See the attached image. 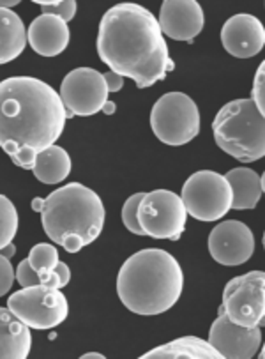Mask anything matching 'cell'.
Instances as JSON below:
<instances>
[{
    "instance_id": "cell-1",
    "label": "cell",
    "mask_w": 265,
    "mask_h": 359,
    "mask_svg": "<svg viewBox=\"0 0 265 359\" xmlns=\"http://www.w3.org/2000/svg\"><path fill=\"white\" fill-rule=\"evenodd\" d=\"M66 126L57 90L34 76L0 82V147L16 167L32 170L36 156L55 144Z\"/></svg>"
},
{
    "instance_id": "cell-2",
    "label": "cell",
    "mask_w": 265,
    "mask_h": 359,
    "mask_svg": "<svg viewBox=\"0 0 265 359\" xmlns=\"http://www.w3.org/2000/svg\"><path fill=\"white\" fill-rule=\"evenodd\" d=\"M97 55L122 78H131L138 89L165 80L175 62L156 16L132 2L114 6L103 15L97 32Z\"/></svg>"
},
{
    "instance_id": "cell-3",
    "label": "cell",
    "mask_w": 265,
    "mask_h": 359,
    "mask_svg": "<svg viewBox=\"0 0 265 359\" xmlns=\"http://www.w3.org/2000/svg\"><path fill=\"white\" fill-rule=\"evenodd\" d=\"M184 290V271L173 255L159 248L137 252L122 264L117 294L125 308L138 315L168 311Z\"/></svg>"
},
{
    "instance_id": "cell-4",
    "label": "cell",
    "mask_w": 265,
    "mask_h": 359,
    "mask_svg": "<svg viewBox=\"0 0 265 359\" xmlns=\"http://www.w3.org/2000/svg\"><path fill=\"white\" fill-rule=\"evenodd\" d=\"M103 201L94 189L69 182L44 198L41 223L44 233L67 253L93 245L104 226Z\"/></svg>"
},
{
    "instance_id": "cell-5",
    "label": "cell",
    "mask_w": 265,
    "mask_h": 359,
    "mask_svg": "<svg viewBox=\"0 0 265 359\" xmlns=\"http://www.w3.org/2000/svg\"><path fill=\"white\" fill-rule=\"evenodd\" d=\"M214 142L243 163L265 154V118L251 100H236L221 107L212 121Z\"/></svg>"
},
{
    "instance_id": "cell-6",
    "label": "cell",
    "mask_w": 265,
    "mask_h": 359,
    "mask_svg": "<svg viewBox=\"0 0 265 359\" xmlns=\"http://www.w3.org/2000/svg\"><path fill=\"white\" fill-rule=\"evenodd\" d=\"M151 128L163 144L172 147L189 144L200 133L198 107L184 93L165 94L152 107Z\"/></svg>"
},
{
    "instance_id": "cell-7",
    "label": "cell",
    "mask_w": 265,
    "mask_h": 359,
    "mask_svg": "<svg viewBox=\"0 0 265 359\" xmlns=\"http://www.w3.org/2000/svg\"><path fill=\"white\" fill-rule=\"evenodd\" d=\"M8 308L30 330H52L60 326L69 313L66 296L50 285L23 287L9 296Z\"/></svg>"
},
{
    "instance_id": "cell-8",
    "label": "cell",
    "mask_w": 265,
    "mask_h": 359,
    "mask_svg": "<svg viewBox=\"0 0 265 359\" xmlns=\"http://www.w3.org/2000/svg\"><path fill=\"white\" fill-rule=\"evenodd\" d=\"M182 202L189 216L198 222H217L232 209V188L225 175L200 170L182 186Z\"/></svg>"
},
{
    "instance_id": "cell-9",
    "label": "cell",
    "mask_w": 265,
    "mask_h": 359,
    "mask_svg": "<svg viewBox=\"0 0 265 359\" xmlns=\"http://www.w3.org/2000/svg\"><path fill=\"white\" fill-rule=\"evenodd\" d=\"M188 211L181 195L168 189H154L145 193L138 205V223L144 236L152 239L179 241L186 230Z\"/></svg>"
},
{
    "instance_id": "cell-10",
    "label": "cell",
    "mask_w": 265,
    "mask_h": 359,
    "mask_svg": "<svg viewBox=\"0 0 265 359\" xmlns=\"http://www.w3.org/2000/svg\"><path fill=\"white\" fill-rule=\"evenodd\" d=\"M221 310L230 323L237 326H261L265 317L264 271H250V273L232 278L223 290Z\"/></svg>"
},
{
    "instance_id": "cell-11",
    "label": "cell",
    "mask_w": 265,
    "mask_h": 359,
    "mask_svg": "<svg viewBox=\"0 0 265 359\" xmlns=\"http://www.w3.org/2000/svg\"><path fill=\"white\" fill-rule=\"evenodd\" d=\"M104 74L93 67H76L64 76L60 100L66 108V118L90 117L103 110L108 101Z\"/></svg>"
},
{
    "instance_id": "cell-12",
    "label": "cell",
    "mask_w": 265,
    "mask_h": 359,
    "mask_svg": "<svg viewBox=\"0 0 265 359\" xmlns=\"http://www.w3.org/2000/svg\"><path fill=\"white\" fill-rule=\"evenodd\" d=\"M209 253L221 266H243L254 253L253 232L239 219L217 223L209 233Z\"/></svg>"
},
{
    "instance_id": "cell-13",
    "label": "cell",
    "mask_w": 265,
    "mask_h": 359,
    "mask_svg": "<svg viewBox=\"0 0 265 359\" xmlns=\"http://www.w3.org/2000/svg\"><path fill=\"white\" fill-rule=\"evenodd\" d=\"M207 341L219 352L221 359H251L261 347V330L260 326L243 327L230 323L219 308Z\"/></svg>"
},
{
    "instance_id": "cell-14",
    "label": "cell",
    "mask_w": 265,
    "mask_h": 359,
    "mask_svg": "<svg viewBox=\"0 0 265 359\" xmlns=\"http://www.w3.org/2000/svg\"><path fill=\"white\" fill-rule=\"evenodd\" d=\"M158 23L163 36L175 41L191 43L203 30L205 16L196 0H165Z\"/></svg>"
},
{
    "instance_id": "cell-15",
    "label": "cell",
    "mask_w": 265,
    "mask_h": 359,
    "mask_svg": "<svg viewBox=\"0 0 265 359\" xmlns=\"http://www.w3.org/2000/svg\"><path fill=\"white\" fill-rule=\"evenodd\" d=\"M221 45L232 57L250 59L258 55L265 45V29L253 15H236L221 29Z\"/></svg>"
},
{
    "instance_id": "cell-16",
    "label": "cell",
    "mask_w": 265,
    "mask_h": 359,
    "mask_svg": "<svg viewBox=\"0 0 265 359\" xmlns=\"http://www.w3.org/2000/svg\"><path fill=\"white\" fill-rule=\"evenodd\" d=\"M71 39L69 25L52 15H41L27 30V43L41 57H57L67 48Z\"/></svg>"
},
{
    "instance_id": "cell-17",
    "label": "cell",
    "mask_w": 265,
    "mask_h": 359,
    "mask_svg": "<svg viewBox=\"0 0 265 359\" xmlns=\"http://www.w3.org/2000/svg\"><path fill=\"white\" fill-rule=\"evenodd\" d=\"M32 348L30 327L0 306V359H27Z\"/></svg>"
},
{
    "instance_id": "cell-18",
    "label": "cell",
    "mask_w": 265,
    "mask_h": 359,
    "mask_svg": "<svg viewBox=\"0 0 265 359\" xmlns=\"http://www.w3.org/2000/svg\"><path fill=\"white\" fill-rule=\"evenodd\" d=\"M225 179L232 188V209L250 211L257 208L264 195V175L246 167L226 172Z\"/></svg>"
},
{
    "instance_id": "cell-19",
    "label": "cell",
    "mask_w": 265,
    "mask_h": 359,
    "mask_svg": "<svg viewBox=\"0 0 265 359\" xmlns=\"http://www.w3.org/2000/svg\"><path fill=\"white\" fill-rule=\"evenodd\" d=\"M142 359H221L219 352L198 337H182L152 348Z\"/></svg>"
},
{
    "instance_id": "cell-20",
    "label": "cell",
    "mask_w": 265,
    "mask_h": 359,
    "mask_svg": "<svg viewBox=\"0 0 265 359\" xmlns=\"http://www.w3.org/2000/svg\"><path fill=\"white\" fill-rule=\"evenodd\" d=\"M71 168H73V163L66 149L53 144L36 156L32 172L34 177L43 184H59L66 181L67 175L71 174Z\"/></svg>"
},
{
    "instance_id": "cell-21",
    "label": "cell",
    "mask_w": 265,
    "mask_h": 359,
    "mask_svg": "<svg viewBox=\"0 0 265 359\" xmlns=\"http://www.w3.org/2000/svg\"><path fill=\"white\" fill-rule=\"evenodd\" d=\"M27 46V30L15 11L0 8V64L18 59Z\"/></svg>"
},
{
    "instance_id": "cell-22",
    "label": "cell",
    "mask_w": 265,
    "mask_h": 359,
    "mask_svg": "<svg viewBox=\"0 0 265 359\" xmlns=\"http://www.w3.org/2000/svg\"><path fill=\"white\" fill-rule=\"evenodd\" d=\"M27 259H29L32 269L39 274L41 285H50L57 287V289H62V285H60V278L55 271L57 264H59V252H57L55 246L46 245V243L36 245L30 250Z\"/></svg>"
},
{
    "instance_id": "cell-23",
    "label": "cell",
    "mask_w": 265,
    "mask_h": 359,
    "mask_svg": "<svg viewBox=\"0 0 265 359\" xmlns=\"http://www.w3.org/2000/svg\"><path fill=\"white\" fill-rule=\"evenodd\" d=\"M18 232V211L6 195H0V250L13 243Z\"/></svg>"
},
{
    "instance_id": "cell-24",
    "label": "cell",
    "mask_w": 265,
    "mask_h": 359,
    "mask_svg": "<svg viewBox=\"0 0 265 359\" xmlns=\"http://www.w3.org/2000/svg\"><path fill=\"white\" fill-rule=\"evenodd\" d=\"M43 15H52L69 23L76 15V2L74 0H36Z\"/></svg>"
},
{
    "instance_id": "cell-25",
    "label": "cell",
    "mask_w": 265,
    "mask_h": 359,
    "mask_svg": "<svg viewBox=\"0 0 265 359\" xmlns=\"http://www.w3.org/2000/svg\"><path fill=\"white\" fill-rule=\"evenodd\" d=\"M144 195L145 193H135L122 205V223L135 236H144L140 223H138V205H140Z\"/></svg>"
},
{
    "instance_id": "cell-26",
    "label": "cell",
    "mask_w": 265,
    "mask_h": 359,
    "mask_svg": "<svg viewBox=\"0 0 265 359\" xmlns=\"http://www.w3.org/2000/svg\"><path fill=\"white\" fill-rule=\"evenodd\" d=\"M251 101L258 108L261 115L265 114V62L258 66L257 74L253 80V89H251Z\"/></svg>"
},
{
    "instance_id": "cell-27",
    "label": "cell",
    "mask_w": 265,
    "mask_h": 359,
    "mask_svg": "<svg viewBox=\"0 0 265 359\" xmlns=\"http://www.w3.org/2000/svg\"><path fill=\"white\" fill-rule=\"evenodd\" d=\"M15 278H16V282L22 285V289H23V287L41 285L39 274H37L36 271L32 269L29 259H23L22 262L18 264V267H16V271H15Z\"/></svg>"
},
{
    "instance_id": "cell-28",
    "label": "cell",
    "mask_w": 265,
    "mask_h": 359,
    "mask_svg": "<svg viewBox=\"0 0 265 359\" xmlns=\"http://www.w3.org/2000/svg\"><path fill=\"white\" fill-rule=\"evenodd\" d=\"M13 283H15V267L9 262V259L0 253V297L11 290Z\"/></svg>"
},
{
    "instance_id": "cell-29",
    "label": "cell",
    "mask_w": 265,
    "mask_h": 359,
    "mask_svg": "<svg viewBox=\"0 0 265 359\" xmlns=\"http://www.w3.org/2000/svg\"><path fill=\"white\" fill-rule=\"evenodd\" d=\"M104 82H107L108 93H118V90H122V87H124V78H122L121 74L114 73V71L104 73Z\"/></svg>"
},
{
    "instance_id": "cell-30",
    "label": "cell",
    "mask_w": 265,
    "mask_h": 359,
    "mask_svg": "<svg viewBox=\"0 0 265 359\" xmlns=\"http://www.w3.org/2000/svg\"><path fill=\"white\" fill-rule=\"evenodd\" d=\"M55 271H57V274H59V278H60V285H62V289H64V287H66L67 283H69V280H71V271H69V266H67L66 262H60V260H59V264H57Z\"/></svg>"
},
{
    "instance_id": "cell-31",
    "label": "cell",
    "mask_w": 265,
    "mask_h": 359,
    "mask_svg": "<svg viewBox=\"0 0 265 359\" xmlns=\"http://www.w3.org/2000/svg\"><path fill=\"white\" fill-rule=\"evenodd\" d=\"M0 253H2V255H4L6 259H11V257H15V253H16L15 243H9L8 246H4V248L0 250Z\"/></svg>"
},
{
    "instance_id": "cell-32",
    "label": "cell",
    "mask_w": 265,
    "mask_h": 359,
    "mask_svg": "<svg viewBox=\"0 0 265 359\" xmlns=\"http://www.w3.org/2000/svg\"><path fill=\"white\" fill-rule=\"evenodd\" d=\"M18 4H20V0H0V8L9 9V11H13V8H16Z\"/></svg>"
},
{
    "instance_id": "cell-33",
    "label": "cell",
    "mask_w": 265,
    "mask_h": 359,
    "mask_svg": "<svg viewBox=\"0 0 265 359\" xmlns=\"http://www.w3.org/2000/svg\"><path fill=\"white\" fill-rule=\"evenodd\" d=\"M115 110H117V104H115L114 101L108 100L107 103H104L103 110H101V111H104V114H107V115H111V114H115Z\"/></svg>"
},
{
    "instance_id": "cell-34",
    "label": "cell",
    "mask_w": 265,
    "mask_h": 359,
    "mask_svg": "<svg viewBox=\"0 0 265 359\" xmlns=\"http://www.w3.org/2000/svg\"><path fill=\"white\" fill-rule=\"evenodd\" d=\"M43 205H44V201L43 198H34L32 201V209L36 212H41V209H43Z\"/></svg>"
},
{
    "instance_id": "cell-35",
    "label": "cell",
    "mask_w": 265,
    "mask_h": 359,
    "mask_svg": "<svg viewBox=\"0 0 265 359\" xmlns=\"http://www.w3.org/2000/svg\"><path fill=\"white\" fill-rule=\"evenodd\" d=\"M81 359H104V355L100 352H87V354L81 355Z\"/></svg>"
}]
</instances>
